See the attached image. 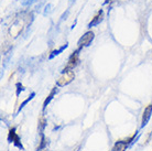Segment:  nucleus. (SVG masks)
I'll return each mask as SVG.
<instances>
[{
	"instance_id": "10",
	"label": "nucleus",
	"mask_w": 152,
	"mask_h": 151,
	"mask_svg": "<svg viewBox=\"0 0 152 151\" xmlns=\"http://www.w3.org/2000/svg\"><path fill=\"white\" fill-rule=\"evenodd\" d=\"M126 148H127V144L122 140H120V141L116 142V144L113 148V151H125Z\"/></svg>"
},
{
	"instance_id": "17",
	"label": "nucleus",
	"mask_w": 152,
	"mask_h": 151,
	"mask_svg": "<svg viewBox=\"0 0 152 151\" xmlns=\"http://www.w3.org/2000/svg\"><path fill=\"white\" fill-rule=\"evenodd\" d=\"M110 1H111V0H106V1H105V2H104V4H108V2H110Z\"/></svg>"
},
{
	"instance_id": "6",
	"label": "nucleus",
	"mask_w": 152,
	"mask_h": 151,
	"mask_svg": "<svg viewBox=\"0 0 152 151\" xmlns=\"http://www.w3.org/2000/svg\"><path fill=\"white\" fill-rule=\"evenodd\" d=\"M104 19V10L103 9H100L97 11L95 15H94V18L91 19V21L88 23V28H91V26H98L99 23L103 21Z\"/></svg>"
},
{
	"instance_id": "13",
	"label": "nucleus",
	"mask_w": 152,
	"mask_h": 151,
	"mask_svg": "<svg viewBox=\"0 0 152 151\" xmlns=\"http://www.w3.org/2000/svg\"><path fill=\"white\" fill-rule=\"evenodd\" d=\"M35 1H38V0H22V6H24V7H29V6L34 4Z\"/></svg>"
},
{
	"instance_id": "2",
	"label": "nucleus",
	"mask_w": 152,
	"mask_h": 151,
	"mask_svg": "<svg viewBox=\"0 0 152 151\" xmlns=\"http://www.w3.org/2000/svg\"><path fill=\"white\" fill-rule=\"evenodd\" d=\"M95 38V34L93 31H87V32H85V33L80 37V39L78 40V43H77V45H78V50H82L83 48H86L88 46L89 44L91 43V41L94 40Z\"/></svg>"
},
{
	"instance_id": "14",
	"label": "nucleus",
	"mask_w": 152,
	"mask_h": 151,
	"mask_svg": "<svg viewBox=\"0 0 152 151\" xmlns=\"http://www.w3.org/2000/svg\"><path fill=\"white\" fill-rule=\"evenodd\" d=\"M24 91V88H23V85L21 83H17V93H15V94H17V96H19L20 95V93H21V92H23Z\"/></svg>"
},
{
	"instance_id": "12",
	"label": "nucleus",
	"mask_w": 152,
	"mask_h": 151,
	"mask_svg": "<svg viewBox=\"0 0 152 151\" xmlns=\"http://www.w3.org/2000/svg\"><path fill=\"white\" fill-rule=\"evenodd\" d=\"M46 146V139H45V136L43 135V132L41 133V141H40V146L38 147V151H41L42 149H44Z\"/></svg>"
},
{
	"instance_id": "1",
	"label": "nucleus",
	"mask_w": 152,
	"mask_h": 151,
	"mask_svg": "<svg viewBox=\"0 0 152 151\" xmlns=\"http://www.w3.org/2000/svg\"><path fill=\"white\" fill-rule=\"evenodd\" d=\"M74 78H75V73L73 70H63L61 76L56 82L57 86H66L69 83H72Z\"/></svg>"
},
{
	"instance_id": "3",
	"label": "nucleus",
	"mask_w": 152,
	"mask_h": 151,
	"mask_svg": "<svg viewBox=\"0 0 152 151\" xmlns=\"http://www.w3.org/2000/svg\"><path fill=\"white\" fill-rule=\"evenodd\" d=\"M80 50H76L71 54V56L69 59V62H67V65L65 66L64 70H74V68L78 65V62H80Z\"/></svg>"
},
{
	"instance_id": "4",
	"label": "nucleus",
	"mask_w": 152,
	"mask_h": 151,
	"mask_svg": "<svg viewBox=\"0 0 152 151\" xmlns=\"http://www.w3.org/2000/svg\"><path fill=\"white\" fill-rule=\"evenodd\" d=\"M8 140L15 144V147H18L19 149L23 150V146H22V144H21V139H20V137L18 136V133L15 132V128H11L10 130H9V133H8Z\"/></svg>"
},
{
	"instance_id": "5",
	"label": "nucleus",
	"mask_w": 152,
	"mask_h": 151,
	"mask_svg": "<svg viewBox=\"0 0 152 151\" xmlns=\"http://www.w3.org/2000/svg\"><path fill=\"white\" fill-rule=\"evenodd\" d=\"M152 114V104L148 105L143 110V115H142V121H141V127H145L147 126V124L149 122L150 118H151Z\"/></svg>"
},
{
	"instance_id": "16",
	"label": "nucleus",
	"mask_w": 152,
	"mask_h": 151,
	"mask_svg": "<svg viewBox=\"0 0 152 151\" xmlns=\"http://www.w3.org/2000/svg\"><path fill=\"white\" fill-rule=\"evenodd\" d=\"M51 11H52V4H49L45 7V10H44V13H43V15H48L49 13H51Z\"/></svg>"
},
{
	"instance_id": "15",
	"label": "nucleus",
	"mask_w": 152,
	"mask_h": 151,
	"mask_svg": "<svg viewBox=\"0 0 152 151\" xmlns=\"http://www.w3.org/2000/svg\"><path fill=\"white\" fill-rule=\"evenodd\" d=\"M136 133H137V132H136ZM136 133H134V135H132L131 137H129L128 139L122 140V141H124V142H125L127 146H128V144H131V141H133V139H134V137H136Z\"/></svg>"
},
{
	"instance_id": "7",
	"label": "nucleus",
	"mask_w": 152,
	"mask_h": 151,
	"mask_svg": "<svg viewBox=\"0 0 152 151\" xmlns=\"http://www.w3.org/2000/svg\"><path fill=\"white\" fill-rule=\"evenodd\" d=\"M57 93H58V88H56V87H54L53 89L51 91V93H50L49 96H48V97L45 98L44 103H43V109H45L46 106H48V105L50 104V103H51V100H52V99L54 98V96H55V95H56Z\"/></svg>"
},
{
	"instance_id": "11",
	"label": "nucleus",
	"mask_w": 152,
	"mask_h": 151,
	"mask_svg": "<svg viewBox=\"0 0 152 151\" xmlns=\"http://www.w3.org/2000/svg\"><path fill=\"white\" fill-rule=\"evenodd\" d=\"M34 96H35V93H34V92H33V93H32V94H31L30 96H29V97H28V98L26 99V100H23V102L21 103V105L19 106V109H18V111H17V114H19L20 111H21V109H22L23 107H24V106L27 105V104H28V103H29V102H30V100H32V99H33V97H34Z\"/></svg>"
},
{
	"instance_id": "8",
	"label": "nucleus",
	"mask_w": 152,
	"mask_h": 151,
	"mask_svg": "<svg viewBox=\"0 0 152 151\" xmlns=\"http://www.w3.org/2000/svg\"><path fill=\"white\" fill-rule=\"evenodd\" d=\"M67 46H69V44L66 43V44H64V45H62L60 49H57V50H54V51H52L51 52V54H50V56H49V59L50 60H52V59H54L55 56H57L60 53H62L63 51H64L65 49H67Z\"/></svg>"
},
{
	"instance_id": "9",
	"label": "nucleus",
	"mask_w": 152,
	"mask_h": 151,
	"mask_svg": "<svg viewBox=\"0 0 152 151\" xmlns=\"http://www.w3.org/2000/svg\"><path fill=\"white\" fill-rule=\"evenodd\" d=\"M45 126H46V119H45V117H44V115H41L40 118H39V130H40L41 133L44 131Z\"/></svg>"
}]
</instances>
